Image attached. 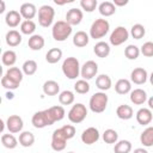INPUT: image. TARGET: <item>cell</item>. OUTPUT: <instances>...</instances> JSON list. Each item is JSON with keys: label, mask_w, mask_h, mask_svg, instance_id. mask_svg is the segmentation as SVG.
Returning a JSON list of instances; mask_svg holds the SVG:
<instances>
[{"label": "cell", "mask_w": 153, "mask_h": 153, "mask_svg": "<svg viewBox=\"0 0 153 153\" xmlns=\"http://www.w3.org/2000/svg\"><path fill=\"white\" fill-rule=\"evenodd\" d=\"M71 33H72V26L66 20H59L53 25L51 35L53 38L57 42L66 41L71 36Z\"/></svg>", "instance_id": "obj_1"}, {"label": "cell", "mask_w": 153, "mask_h": 153, "mask_svg": "<svg viewBox=\"0 0 153 153\" xmlns=\"http://www.w3.org/2000/svg\"><path fill=\"white\" fill-rule=\"evenodd\" d=\"M80 69H81V67H80V63H79V61H78L76 57L69 56L62 63V72L71 80L76 79L79 76Z\"/></svg>", "instance_id": "obj_2"}, {"label": "cell", "mask_w": 153, "mask_h": 153, "mask_svg": "<svg viewBox=\"0 0 153 153\" xmlns=\"http://www.w3.org/2000/svg\"><path fill=\"white\" fill-rule=\"evenodd\" d=\"M90 109L92 112L100 114L103 112L108 106V96L105 92H96L90 98Z\"/></svg>", "instance_id": "obj_3"}, {"label": "cell", "mask_w": 153, "mask_h": 153, "mask_svg": "<svg viewBox=\"0 0 153 153\" xmlns=\"http://www.w3.org/2000/svg\"><path fill=\"white\" fill-rule=\"evenodd\" d=\"M109 29H110V25L106 19H102V18L96 19L90 27V36L91 38H94V39L102 38L108 33Z\"/></svg>", "instance_id": "obj_4"}, {"label": "cell", "mask_w": 153, "mask_h": 153, "mask_svg": "<svg viewBox=\"0 0 153 153\" xmlns=\"http://www.w3.org/2000/svg\"><path fill=\"white\" fill-rule=\"evenodd\" d=\"M55 11L49 5H43L38 10V23L43 27H49L53 24Z\"/></svg>", "instance_id": "obj_5"}, {"label": "cell", "mask_w": 153, "mask_h": 153, "mask_svg": "<svg viewBox=\"0 0 153 153\" xmlns=\"http://www.w3.org/2000/svg\"><path fill=\"white\" fill-rule=\"evenodd\" d=\"M86 116H87V109L81 103L74 104L68 112V120L72 123H81L86 118Z\"/></svg>", "instance_id": "obj_6"}, {"label": "cell", "mask_w": 153, "mask_h": 153, "mask_svg": "<svg viewBox=\"0 0 153 153\" xmlns=\"http://www.w3.org/2000/svg\"><path fill=\"white\" fill-rule=\"evenodd\" d=\"M31 123L35 128L37 129H42L44 127H48V126H51L54 124V122L51 121V118L49 117V114L47 110H43V111H37L33 114L32 118H31Z\"/></svg>", "instance_id": "obj_7"}, {"label": "cell", "mask_w": 153, "mask_h": 153, "mask_svg": "<svg viewBox=\"0 0 153 153\" xmlns=\"http://www.w3.org/2000/svg\"><path fill=\"white\" fill-rule=\"evenodd\" d=\"M66 145H67V137L63 134L62 129L59 128L54 130L53 136H51V148L56 152H61L66 148Z\"/></svg>", "instance_id": "obj_8"}, {"label": "cell", "mask_w": 153, "mask_h": 153, "mask_svg": "<svg viewBox=\"0 0 153 153\" xmlns=\"http://www.w3.org/2000/svg\"><path fill=\"white\" fill-rule=\"evenodd\" d=\"M129 37V32L124 26H117L110 35V43L112 45H121Z\"/></svg>", "instance_id": "obj_9"}, {"label": "cell", "mask_w": 153, "mask_h": 153, "mask_svg": "<svg viewBox=\"0 0 153 153\" xmlns=\"http://www.w3.org/2000/svg\"><path fill=\"white\" fill-rule=\"evenodd\" d=\"M97 72H98V65H97L94 61H92V60L86 61V62L82 65L81 69H80V74H81V76H82L84 80H90V79H92V78L97 74Z\"/></svg>", "instance_id": "obj_10"}, {"label": "cell", "mask_w": 153, "mask_h": 153, "mask_svg": "<svg viewBox=\"0 0 153 153\" xmlns=\"http://www.w3.org/2000/svg\"><path fill=\"white\" fill-rule=\"evenodd\" d=\"M6 126H7V129L10 133L14 134V133H19L22 129H23V120L20 116L18 115H11L8 116L7 121H6Z\"/></svg>", "instance_id": "obj_11"}, {"label": "cell", "mask_w": 153, "mask_h": 153, "mask_svg": "<svg viewBox=\"0 0 153 153\" xmlns=\"http://www.w3.org/2000/svg\"><path fill=\"white\" fill-rule=\"evenodd\" d=\"M98 139H99V131L94 127H90V128L85 129L81 134V141L86 145H92V143L97 142Z\"/></svg>", "instance_id": "obj_12"}, {"label": "cell", "mask_w": 153, "mask_h": 153, "mask_svg": "<svg viewBox=\"0 0 153 153\" xmlns=\"http://www.w3.org/2000/svg\"><path fill=\"white\" fill-rule=\"evenodd\" d=\"M82 20V12L79 8H71L66 13V22L73 26V25H79Z\"/></svg>", "instance_id": "obj_13"}, {"label": "cell", "mask_w": 153, "mask_h": 153, "mask_svg": "<svg viewBox=\"0 0 153 153\" xmlns=\"http://www.w3.org/2000/svg\"><path fill=\"white\" fill-rule=\"evenodd\" d=\"M19 13L22 14V17H23L25 20H31V19L36 16L37 8H36V6H35L33 4H31V2H25V4H23V5L20 6Z\"/></svg>", "instance_id": "obj_14"}, {"label": "cell", "mask_w": 153, "mask_h": 153, "mask_svg": "<svg viewBox=\"0 0 153 153\" xmlns=\"http://www.w3.org/2000/svg\"><path fill=\"white\" fill-rule=\"evenodd\" d=\"M153 120V115H152V111L151 109H147V108H141L137 112H136V121L141 126H147L152 122Z\"/></svg>", "instance_id": "obj_15"}, {"label": "cell", "mask_w": 153, "mask_h": 153, "mask_svg": "<svg viewBox=\"0 0 153 153\" xmlns=\"http://www.w3.org/2000/svg\"><path fill=\"white\" fill-rule=\"evenodd\" d=\"M130 79L134 84L136 85H142L146 82L147 80V71L145 68H141V67H137L135 69H133L131 74H130Z\"/></svg>", "instance_id": "obj_16"}, {"label": "cell", "mask_w": 153, "mask_h": 153, "mask_svg": "<svg viewBox=\"0 0 153 153\" xmlns=\"http://www.w3.org/2000/svg\"><path fill=\"white\" fill-rule=\"evenodd\" d=\"M5 22L6 24L10 26V27H16L18 26L19 24H22V14L18 12V11H10L6 13V17H5Z\"/></svg>", "instance_id": "obj_17"}, {"label": "cell", "mask_w": 153, "mask_h": 153, "mask_svg": "<svg viewBox=\"0 0 153 153\" xmlns=\"http://www.w3.org/2000/svg\"><path fill=\"white\" fill-rule=\"evenodd\" d=\"M147 100V93L142 88H135L130 92V102L135 105H141Z\"/></svg>", "instance_id": "obj_18"}, {"label": "cell", "mask_w": 153, "mask_h": 153, "mask_svg": "<svg viewBox=\"0 0 153 153\" xmlns=\"http://www.w3.org/2000/svg\"><path fill=\"white\" fill-rule=\"evenodd\" d=\"M49 117L51 118V121L55 123L57 121H61L65 117V109L61 105H56V106H51L49 109H47Z\"/></svg>", "instance_id": "obj_19"}, {"label": "cell", "mask_w": 153, "mask_h": 153, "mask_svg": "<svg viewBox=\"0 0 153 153\" xmlns=\"http://www.w3.org/2000/svg\"><path fill=\"white\" fill-rule=\"evenodd\" d=\"M22 42V35L17 30H10L6 33V43L10 47H17Z\"/></svg>", "instance_id": "obj_20"}, {"label": "cell", "mask_w": 153, "mask_h": 153, "mask_svg": "<svg viewBox=\"0 0 153 153\" xmlns=\"http://www.w3.org/2000/svg\"><path fill=\"white\" fill-rule=\"evenodd\" d=\"M88 41H90V37L85 31H78L73 36V44L75 47H79V48H82V47L87 45Z\"/></svg>", "instance_id": "obj_21"}, {"label": "cell", "mask_w": 153, "mask_h": 153, "mask_svg": "<svg viewBox=\"0 0 153 153\" xmlns=\"http://www.w3.org/2000/svg\"><path fill=\"white\" fill-rule=\"evenodd\" d=\"M93 51L94 54L98 56V57H106L109 54H110V45L106 43V42H98L94 47H93Z\"/></svg>", "instance_id": "obj_22"}, {"label": "cell", "mask_w": 153, "mask_h": 153, "mask_svg": "<svg viewBox=\"0 0 153 153\" xmlns=\"http://www.w3.org/2000/svg\"><path fill=\"white\" fill-rule=\"evenodd\" d=\"M62 57V50L59 48H51L48 50V53L45 54V60L48 63H57Z\"/></svg>", "instance_id": "obj_23"}, {"label": "cell", "mask_w": 153, "mask_h": 153, "mask_svg": "<svg viewBox=\"0 0 153 153\" xmlns=\"http://www.w3.org/2000/svg\"><path fill=\"white\" fill-rule=\"evenodd\" d=\"M8 79H11L16 84H20L23 80V71H20L18 67H10L5 74Z\"/></svg>", "instance_id": "obj_24"}, {"label": "cell", "mask_w": 153, "mask_h": 153, "mask_svg": "<svg viewBox=\"0 0 153 153\" xmlns=\"http://www.w3.org/2000/svg\"><path fill=\"white\" fill-rule=\"evenodd\" d=\"M115 91L118 94H127L131 91V84L127 79H120L115 84Z\"/></svg>", "instance_id": "obj_25"}, {"label": "cell", "mask_w": 153, "mask_h": 153, "mask_svg": "<svg viewBox=\"0 0 153 153\" xmlns=\"http://www.w3.org/2000/svg\"><path fill=\"white\" fill-rule=\"evenodd\" d=\"M116 115H117L118 118L126 121V120H130L134 114H133L131 106H129V105H127V104H122V105H120V106L116 109Z\"/></svg>", "instance_id": "obj_26"}, {"label": "cell", "mask_w": 153, "mask_h": 153, "mask_svg": "<svg viewBox=\"0 0 153 153\" xmlns=\"http://www.w3.org/2000/svg\"><path fill=\"white\" fill-rule=\"evenodd\" d=\"M99 13L104 17H110L116 12V6L114 5V2L110 1H103L99 6H98Z\"/></svg>", "instance_id": "obj_27"}, {"label": "cell", "mask_w": 153, "mask_h": 153, "mask_svg": "<svg viewBox=\"0 0 153 153\" xmlns=\"http://www.w3.org/2000/svg\"><path fill=\"white\" fill-rule=\"evenodd\" d=\"M27 44L31 50H41L44 47V38L41 35H32L29 38Z\"/></svg>", "instance_id": "obj_28"}, {"label": "cell", "mask_w": 153, "mask_h": 153, "mask_svg": "<svg viewBox=\"0 0 153 153\" xmlns=\"http://www.w3.org/2000/svg\"><path fill=\"white\" fill-rule=\"evenodd\" d=\"M60 91V86L55 80H48L43 84V92L47 96H56Z\"/></svg>", "instance_id": "obj_29"}, {"label": "cell", "mask_w": 153, "mask_h": 153, "mask_svg": "<svg viewBox=\"0 0 153 153\" xmlns=\"http://www.w3.org/2000/svg\"><path fill=\"white\" fill-rule=\"evenodd\" d=\"M140 141L145 147L153 146V127H148L141 133Z\"/></svg>", "instance_id": "obj_30"}, {"label": "cell", "mask_w": 153, "mask_h": 153, "mask_svg": "<svg viewBox=\"0 0 153 153\" xmlns=\"http://www.w3.org/2000/svg\"><path fill=\"white\" fill-rule=\"evenodd\" d=\"M96 86L100 90V91H106L111 87V79L109 75L106 74H100L97 76L96 79Z\"/></svg>", "instance_id": "obj_31"}, {"label": "cell", "mask_w": 153, "mask_h": 153, "mask_svg": "<svg viewBox=\"0 0 153 153\" xmlns=\"http://www.w3.org/2000/svg\"><path fill=\"white\" fill-rule=\"evenodd\" d=\"M18 141L23 147H30L35 142V135L31 131H23L19 135V140Z\"/></svg>", "instance_id": "obj_32"}, {"label": "cell", "mask_w": 153, "mask_h": 153, "mask_svg": "<svg viewBox=\"0 0 153 153\" xmlns=\"http://www.w3.org/2000/svg\"><path fill=\"white\" fill-rule=\"evenodd\" d=\"M1 143L4 147L8 149H13L18 145V140L12 135V134H2L1 135Z\"/></svg>", "instance_id": "obj_33"}, {"label": "cell", "mask_w": 153, "mask_h": 153, "mask_svg": "<svg viewBox=\"0 0 153 153\" xmlns=\"http://www.w3.org/2000/svg\"><path fill=\"white\" fill-rule=\"evenodd\" d=\"M1 61L5 66H13L17 61V54L13 50H6L4 51L2 56H1Z\"/></svg>", "instance_id": "obj_34"}, {"label": "cell", "mask_w": 153, "mask_h": 153, "mask_svg": "<svg viewBox=\"0 0 153 153\" xmlns=\"http://www.w3.org/2000/svg\"><path fill=\"white\" fill-rule=\"evenodd\" d=\"M130 149H131V143L128 140H120L118 142H116L114 147L115 153H129Z\"/></svg>", "instance_id": "obj_35"}, {"label": "cell", "mask_w": 153, "mask_h": 153, "mask_svg": "<svg viewBox=\"0 0 153 153\" xmlns=\"http://www.w3.org/2000/svg\"><path fill=\"white\" fill-rule=\"evenodd\" d=\"M74 93L69 90H66V91H62L59 96V102L62 104V105H71L73 102H74Z\"/></svg>", "instance_id": "obj_36"}, {"label": "cell", "mask_w": 153, "mask_h": 153, "mask_svg": "<svg viewBox=\"0 0 153 153\" xmlns=\"http://www.w3.org/2000/svg\"><path fill=\"white\" fill-rule=\"evenodd\" d=\"M23 73L26 75H33L37 71V63L33 60H26L23 63Z\"/></svg>", "instance_id": "obj_37"}, {"label": "cell", "mask_w": 153, "mask_h": 153, "mask_svg": "<svg viewBox=\"0 0 153 153\" xmlns=\"http://www.w3.org/2000/svg\"><path fill=\"white\" fill-rule=\"evenodd\" d=\"M103 140L105 143H116L118 140V134L114 129H106L103 133Z\"/></svg>", "instance_id": "obj_38"}, {"label": "cell", "mask_w": 153, "mask_h": 153, "mask_svg": "<svg viewBox=\"0 0 153 153\" xmlns=\"http://www.w3.org/2000/svg\"><path fill=\"white\" fill-rule=\"evenodd\" d=\"M36 30V24L32 20H24L20 24V31L24 35H32Z\"/></svg>", "instance_id": "obj_39"}, {"label": "cell", "mask_w": 153, "mask_h": 153, "mask_svg": "<svg viewBox=\"0 0 153 153\" xmlns=\"http://www.w3.org/2000/svg\"><path fill=\"white\" fill-rule=\"evenodd\" d=\"M124 55L129 60H136L139 57V55H140V49L134 44H129L124 49Z\"/></svg>", "instance_id": "obj_40"}, {"label": "cell", "mask_w": 153, "mask_h": 153, "mask_svg": "<svg viewBox=\"0 0 153 153\" xmlns=\"http://www.w3.org/2000/svg\"><path fill=\"white\" fill-rule=\"evenodd\" d=\"M146 33V30H145V26L141 25V24H135L131 26L130 29V35L133 36V38L135 39H141Z\"/></svg>", "instance_id": "obj_41"}, {"label": "cell", "mask_w": 153, "mask_h": 153, "mask_svg": "<svg viewBox=\"0 0 153 153\" xmlns=\"http://www.w3.org/2000/svg\"><path fill=\"white\" fill-rule=\"evenodd\" d=\"M74 90H75V92L79 93V94H85V93H87V92L90 91V84H88L86 80H84V79L78 80V81L74 84Z\"/></svg>", "instance_id": "obj_42"}, {"label": "cell", "mask_w": 153, "mask_h": 153, "mask_svg": "<svg viewBox=\"0 0 153 153\" xmlns=\"http://www.w3.org/2000/svg\"><path fill=\"white\" fill-rule=\"evenodd\" d=\"M97 5H98L97 0H81L80 1L81 8L84 11H86V12H93L96 10Z\"/></svg>", "instance_id": "obj_43"}, {"label": "cell", "mask_w": 153, "mask_h": 153, "mask_svg": "<svg viewBox=\"0 0 153 153\" xmlns=\"http://www.w3.org/2000/svg\"><path fill=\"white\" fill-rule=\"evenodd\" d=\"M140 53H142L143 56L152 57L153 56V42H146L142 44Z\"/></svg>", "instance_id": "obj_44"}, {"label": "cell", "mask_w": 153, "mask_h": 153, "mask_svg": "<svg viewBox=\"0 0 153 153\" xmlns=\"http://www.w3.org/2000/svg\"><path fill=\"white\" fill-rule=\"evenodd\" d=\"M1 85H2V87L7 88V90H16V88L19 86L18 84H16V82H13L11 79H8L6 75L2 76V79H1Z\"/></svg>", "instance_id": "obj_45"}, {"label": "cell", "mask_w": 153, "mask_h": 153, "mask_svg": "<svg viewBox=\"0 0 153 153\" xmlns=\"http://www.w3.org/2000/svg\"><path fill=\"white\" fill-rule=\"evenodd\" d=\"M61 129H62V131H63V134L66 135V137H67V140H69V139H72L74 135H75V128L73 127V126H71V124H66V126H63V127H61Z\"/></svg>", "instance_id": "obj_46"}, {"label": "cell", "mask_w": 153, "mask_h": 153, "mask_svg": "<svg viewBox=\"0 0 153 153\" xmlns=\"http://www.w3.org/2000/svg\"><path fill=\"white\" fill-rule=\"evenodd\" d=\"M128 4V0H114L115 6H124Z\"/></svg>", "instance_id": "obj_47"}, {"label": "cell", "mask_w": 153, "mask_h": 153, "mask_svg": "<svg viewBox=\"0 0 153 153\" xmlns=\"http://www.w3.org/2000/svg\"><path fill=\"white\" fill-rule=\"evenodd\" d=\"M133 153H148V152L145 148H136V149H134Z\"/></svg>", "instance_id": "obj_48"}, {"label": "cell", "mask_w": 153, "mask_h": 153, "mask_svg": "<svg viewBox=\"0 0 153 153\" xmlns=\"http://www.w3.org/2000/svg\"><path fill=\"white\" fill-rule=\"evenodd\" d=\"M148 106H149L151 110H153V97H151V98L148 99Z\"/></svg>", "instance_id": "obj_49"}, {"label": "cell", "mask_w": 153, "mask_h": 153, "mask_svg": "<svg viewBox=\"0 0 153 153\" xmlns=\"http://www.w3.org/2000/svg\"><path fill=\"white\" fill-rule=\"evenodd\" d=\"M13 96H14V94H13L12 92H7V93H6V97H7V99H12V98H13Z\"/></svg>", "instance_id": "obj_50"}, {"label": "cell", "mask_w": 153, "mask_h": 153, "mask_svg": "<svg viewBox=\"0 0 153 153\" xmlns=\"http://www.w3.org/2000/svg\"><path fill=\"white\" fill-rule=\"evenodd\" d=\"M4 11H5V2L1 1V10H0V13H2Z\"/></svg>", "instance_id": "obj_51"}, {"label": "cell", "mask_w": 153, "mask_h": 153, "mask_svg": "<svg viewBox=\"0 0 153 153\" xmlns=\"http://www.w3.org/2000/svg\"><path fill=\"white\" fill-rule=\"evenodd\" d=\"M149 81H151V84L153 85V72H152V74H151V76H149Z\"/></svg>", "instance_id": "obj_52"}, {"label": "cell", "mask_w": 153, "mask_h": 153, "mask_svg": "<svg viewBox=\"0 0 153 153\" xmlns=\"http://www.w3.org/2000/svg\"><path fill=\"white\" fill-rule=\"evenodd\" d=\"M68 153H74V152H68Z\"/></svg>", "instance_id": "obj_53"}]
</instances>
